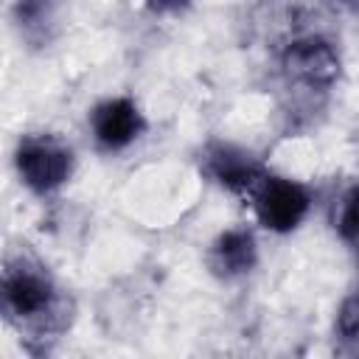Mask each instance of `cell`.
Here are the masks:
<instances>
[{
  "label": "cell",
  "instance_id": "obj_1",
  "mask_svg": "<svg viewBox=\"0 0 359 359\" xmlns=\"http://www.w3.org/2000/svg\"><path fill=\"white\" fill-rule=\"evenodd\" d=\"M70 151L50 137H25L17 149V171L22 182L39 194L59 188L70 177Z\"/></svg>",
  "mask_w": 359,
  "mask_h": 359
},
{
  "label": "cell",
  "instance_id": "obj_2",
  "mask_svg": "<svg viewBox=\"0 0 359 359\" xmlns=\"http://www.w3.org/2000/svg\"><path fill=\"white\" fill-rule=\"evenodd\" d=\"M255 213L272 230H292L309 213V194L303 185L283 177H261L252 188Z\"/></svg>",
  "mask_w": 359,
  "mask_h": 359
},
{
  "label": "cell",
  "instance_id": "obj_3",
  "mask_svg": "<svg viewBox=\"0 0 359 359\" xmlns=\"http://www.w3.org/2000/svg\"><path fill=\"white\" fill-rule=\"evenodd\" d=\"M3 297H6V311L11 317L39 320V317H45V311H50L53 289L42 269L20 264V266H8V272H6Z\"/></svg>",
  "mask_w": 359,
  "mask_h": 359
},
{
  "label": "cell",
  "instance_id": "obj_4",
  "mask_svg": "<svg viewBox=\"0 0 359 359\" xmlns=\"http://www.w3.org/2000/svg\"><path fill=\"white\" fill-rule=\"evenodd\" d=\"M90 123H93L95 140L104 149H123L143 129V118L129 98H109V101L98 104Z\"/></svg>",
  "mask_w": 359,
  "mask_h": 359
},
{
  "label": "cell",
  "instance_id": "obj_5",
  "mask_svg": "<svg viewBox=\"0 0 359 359\" xmlns=\"http://www.w3.org/2000/svg\"><path fill=\"white\" fill-rule=\"evenodd\" d=\"M286 73L297 81L306 84H323L328 79H334L337 73V56L334 50L320 42V39H306V42H294L286 53Z\"/></svg>",
  "mask_w": 359,
  "mask_h": 359
},
{
  "label": "cell",
  "instance_id": "obj_6",
  "mask_svg": "<svg viewBox=\"0 0 359 359\" xmlns=\"http://www.w3.org/2000/svg\"><path fill=\"white\" fill-rule=\"evenodd\" d=\"M208 168H210V174H213L222 185H227V188H233V191H250V194H252V188H255L258 180H261L258 163H255L247 151L233 149V146H216V149L208 154Z\"/></svg>",
  "mask_w": 359,
  "mask_h": 359
},
{
  "label": "cell",
  "instance_id": "obj_7",
  "mask_svg": "<svg viewBox=\"0 0 359 359\" xmlns=\"http://www.w3.org/2000/svg\"><path fill=\"white\" fill-rule=\"evenodd\" d=\"M213 261L224 275H236L252 266L255 261V241L247 230H230L224 233L213 247Z\"/></svg>",
  "mask_w": 359,
  "mask_h": 359
},
{
  "label": "cell",
  "instance_id": "obj_8",
  "mask_svg": "<svg viewBox=\"0 0 359 359\" xmlns=\"http://www.w3.org/2000/svg\"><path fill=\"white\" fill-rule=\"evenodd\" d=\"M339 227L348 238L359 241V185L348 191V196L342 199V210H339Z\"/></svg>",
  "mask_w": 359,
  "mask_h": 359
},
{
  "label": "cell",
  "instance_id": "obj_9",
  "mask_svg": "<svg viewBox=\"0 0 359 359\" xmlns=\"http://www.w3.org/2000/svg\"><path fill=\"white\" fill-rule=\"evenodd\" d=\"M339 328H342V334H348V337H353V334L359 331V300H356V297L348 300V303L342 306Z\"/></svg>",
  "mask_w": 359,
  "mask_h": 359
},
{
  "label": "cell",
  "instance_id": "obj_10",
  "mask_svg": "<svg viewBox=\"0 0 359 359\" xmlns=\"http://www.w3.org/2000/svg\"><path fill=\"white\" fill-rule=\"evenodd\" d=\"M151 6H157V8H177V6H182L185 0H149Z\"/></svg>",
  "mask_w": 359,
  "mask_h": 359
}]
</instances>
